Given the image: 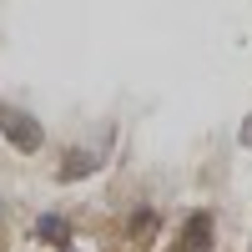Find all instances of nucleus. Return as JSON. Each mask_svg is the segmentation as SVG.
Here are the masks:
<instances>
[{
  "label": "nucleus",
  "instance_id": "1",
  "mask_svg": "<svg viewBox=\"0 0 252 252\" xmlns=\"http://www.w3.org/2000/svg\"><path fill=\"white\" fill-rule=\"evenodd\" d=\"M0 131H5L20 152H35V146H40V131L31 126V116H20L15 106H0Z\"/></svg>",
  "mask_w": 252,
  "mask_h": 252
},
{
  "label": "nucleus",
  "instance_id": "2",
  "mask_svg": "<svg viewBox=\"0 0 252 252\" xmlns=\"http://www.w3.org/2000/svg\"><path fill=\"white\" fill-rule=\"evenodd\" d=\"M35 237H51V242H66L71 232H66V222H61V217H40V222H35Z\"/></svg>",
  "mask_w": 252,
  "mask_h": 252
}]
</instances>
